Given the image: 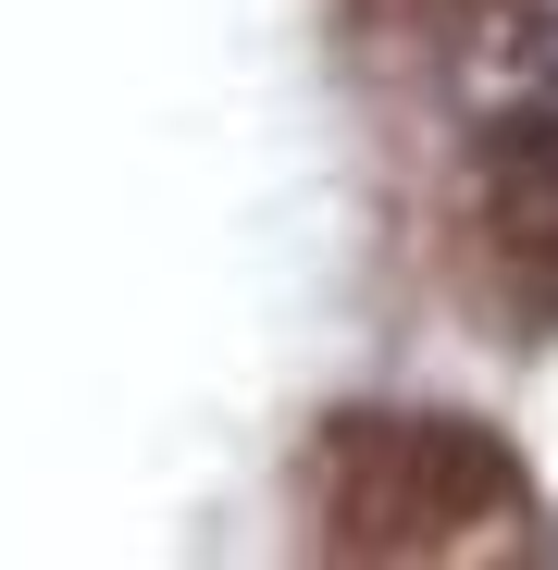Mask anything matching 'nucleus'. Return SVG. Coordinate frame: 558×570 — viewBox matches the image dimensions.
I'll return each mask as SVG.
<instances>
[{
    "mask_svg": "<svg viewBox=\"0 0 558 570\" xmlns=\"http://www.w3.org/2000/svg\"><path fill=\"white\" fill-rule=\"evenodd\" d=\"M298 533L360 570H459V558H521L533 546V471L472 410H410L360 397L323 410L298 446Z\"/></svg>",
    "mask_w": 558,
    "mask_h": 570,
    "instance_id": "nucleus-1",
    "label": "nucleus"
},
{
    "mask_svg": "<svg viewBox=\"0 0 558 570\" xmlns=\"http://www.w3.org/2000/svg\"><path fill=\"white\" fill-rule=\"evenodd\" d=\"M459 248L509 335H558V100H509L459 161Z\"/></svg>",
    "mask_w": 558,
    "mask_h": 570,
    "instance_id": "nucleus-2",
    "label": "nucleus"
}]
</instances>
